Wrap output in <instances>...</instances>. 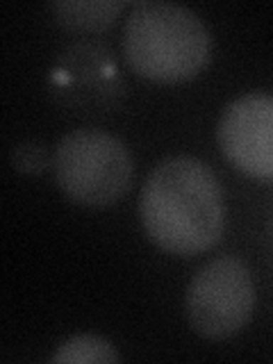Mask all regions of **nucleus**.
Returning a JSON list of instances; mask_svg holds the SVG:
<instances>
[{
    "label": "nucleus",
    "mask_w": 273,
    "mask_h": 364,
    "mask_svg": "<svg viewBox=\"0 0 273 364\" xmlns=\"http://www.w3.org/2000/svg\"><path fill=\"white\" fill-rule=\"evenodd\" d=\"M123 9L125 3L121 0H60L50 5L55 21L64 30L80 34H98L109 30Z\"/></svg>",
    "instance_id": "423d86ee"
},
{
    "label": "nucleus",
    "mask_w": 273,
    "mask_h": 364,
    "mask_svg": "<svg viewBox=\"0 0 273 364\" xmlns=\"http://www.w3.org/2000/svg\"><path fill=\"white\" fill-rule=\"evenodd\" d=\"M255 310V282L239 257H214L196 271L185 294L193 333L228 339L242 333Z\"/></svg>",
    "instance_id": "20e7f679"
},
{
    "label": "nucleus",
    "mask_w": 273,
    "mask_h": 364,
    "mask_svg": "<svg viewBox=\"0 0 273 364\" xmlns=\"http://www.w3.org/2000/svg\"><path fill=\"white\" fill-rule=\"evenodd\" d=\"M139 219L148 239L164 253L200 255L219 242L225 228L221 182L198 157H166L144 182Z\"/></svg>",
    "instance_id": "f257e3e1"
},
{
    "label": "nucleus",
    "mask_w": 273,
    "mask_h": 364,
    "mask_svg": "<svg viewBox=\"0 0 273 364\" xmlns=\"http://www.w3.org/2000/svg\"><path fill=\"white\" fill-rule=\"evenodd\" d=\"M216 139L225 159L242 173L273 182V94H244L221 114Z\"/></svg>",
    "instance_id": "39448f33"
},
{
    "label": "nucleus",
    "mask_w": 273,
    "mask_h": 364,
    "mask_svg": "<svg viewBox=\"0 0 273 364\" xmlns=\"http://www.w3.org/2000/svg\"><path fill=\"white\" fill-rule=\"evenodd\" d=\"M53 162L48 148L37 141H23L11 148V164L21 173H41Z\"/></svg>",
    "instance_id": "6e6552de"
},
{
    "label": "nucleus",
    "mask_w": 273,
    "mask_h": 364,
    "mask_svg": "<svg viewBox=\"0 0 273 364\" xmlns=\"http://www.w3.org/2000/svg\"><path fill=\"white\" fill-rule=\"evenodd\" d=\"M50 360L68 364H114L121 360V355L109 339L85 333L64 339Z\"/></svg>",
    "instance_id": "0eeeda50"
},
{
    "label": "nucleus",
    "mask_w": 273,
    "mask_h": 364,
    "mask_svg": "<svg viewBox=\"0 0 273 364\" xmlns=\"http://www.w3.org/2000/svg\"><path fill=\"white\" fill-rule=\"evenodd\" d=\"M123 55L139 77L157 85H180L208 66L212 37L193 9L166 0H141L125 18Z\"/></svg>",
    "instance_id": "f03ea898"
},
{
    "label": "nucleus",
    "mask_w": 273,
    "mask_h": 364,
    "mask_svg": "<svg viewBox=\"0 0 273 364\" xmlns=\"http://www.w3.org/2000/svg\"><path fill=\"white\" fill-rule=\"evenodd\" d=\"M55 182L64 196L82 208H109L128 193L134 162L119 136L96 128L64 134L53 153Z\"/></svg>",
    "instance_id": "7ed1b4c3"
}]
</instances>
